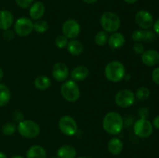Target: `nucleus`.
<instances>
[{
  "label": "nucleus",
  "mask_w": 159,
  "mask_h": 158,
  "mask_svg": "<svg viewBox=\"0 0 159 158\" xmlns=\"http://www.w3.org/2000/svg\"><path fill=\"white\" fill-rule=\"evenodd\" d=\"M124 127V119L116 112H110L102 120V128L110 135H117L122 131Z\"/></svg>",
  "instance_id": "1"
},
{
  "label": "nucleus",
  "mask_w": 159,
  "mask_h": 158,
  "mask_svg": "<svg viewBox=\"0 0 159 158\" xmlns=\"http://www.w3.org/2000/svg\"><path fill=\"white\" fill-rule=\"evenodd\" d=\"M104 72L107 80L114 83L121 81L126 75L124 65L118 60H113L107 64Z\"/></svg>",
  "instance_id": "2"
},
{
  "label": "nucleus",
  "mask_w": 159,
  "mask_h": 158,
  "mask_svg": "<svg viewBox=\"0 0 159 158\" xmlns=\"http://www.w3.org/2000/svg\"><path fill=\"white\" fill-rule=\"evenodd\" d=\"M100 24L104 31L113 33L120 29L121 21L120 17L116 13L112 12H106L101 15Z\"/></svg>",
  "instance_id": "3"
},
{
  "label": "nucleus",
  "mask_w": 159,
  "mask_h": 158,
  "mask_svg": "<svg viewBox=\"0 0 159 158\" xmlns=\"http://www.w3.org/2000/svg\"><path fill=\"white\" fill-rule=\"evenodd\" d=\"M18 133L22 136L27 139H33L35 138L40 134V126L36 122L29 119H23L20 122H19L17 125Z\"/></svg>",
  "instance_id": "4"
},
{
  "label": "nucleus",
  "mask_w": 159,
  "mask_h": 158,
  "mask_svg": "<svg viewBox=\"0 0 159 158\" xmlns=\"http://www.w3.org/2000/svg\"><path fill=\"white\" fill-rule=\"evenodd\" d=\"M61 94L68 102H76L80 97V88L75 81H66L61 87Z\"/></svg>",
  "instance_id": "5"
},
{
  "label": "nucleus",
  "mask_w": 159,
  "mask_h": 158,
  "mask_svg": "<svg viewBox=\"0 0 159 158\" xmlns=\"http://www.w3.org/2000/svg\"><path fill=\"white\" fill-rule=\"evenodd\" d=\"M152 123L147 119H139L134 125V132L140 138H148L153 133Z\"/></svg>",
  "instance_id": "6"
},
{
  "label": "nucleus",
  "mask_w": 159,
  "mask_h": 158,
  "mask_svg": "<svg viewBox=\"0 0 159 158\" xmlns=\"http://www.w3.org/2000/svg\"><path fill=\"white\" fill-rule=\"evenodd\" d=\"M34 30V23L27 17H20L14 24V32L19 37H26Z\"/></svg>",
  "instance_id": "7"
},
{
  "label": "nucleus",
  "mask_w": 159,
  "mask_h": 158,
  "mask_svg": "<svg viewBox=\"0 0 159 158\" xmlns=\"http://www.w3.org/2000/svg\"><path fill=\"white\" fill-rule=\"evenodd\" d=\"M59 129L65 136H72L78 132V125L75 120L69 116H62L58 122Z\"/></svg>",
  "instance_id": "8"
},
{
  "label": "nucleus",
  "mask_w": 159,
  "mask_h": 158,
  "mask_svg": "<svg viewBox=\"0 0 159 158\" xmlns=\"http://www.w3.org/2000/svg\"><path fill=\"white\" fill-rule=\"evenodd\" d=\"M115 103L121 108H128L131 106L135 101V94L131 90L122 89L115 95Z\"/></svg>",
  "instance_id": "9"
},
{
  "label": "nucleus",
  "mask_w": 159,
  "mask_h": 158,
  "mask_svg": "<svg viewBox=\"0 0 159 158\" xmlns=\"http://www.w3.org/2000/svg\"><path fill=\"white\" fill-rule=\"evenodd\" d=\"M81 31L80 24L75 20H66L62 25L63 35L68 39H75L79 35Z\"/></svg>",
  "instance_id": "10"
},
{
  "label": "nucleus",
  "mask_w": 159,
  "mask_h": 158,
  "mask_svg": "<svg viewBox=\"0 0 159 158\" xmlns=\"http://www.w3.org/2000/svg\"><path fill=\"white\" fill-rule=\"evenodd\" d=\"M136 23L143 29H148L153 26V15L147 10H140L135 15Z\"/></svg>",
  "instance_id": "11"
},
{
  "label": "nucleus",
  "mask_w": 159,
  "mask_h": 158,
  "mask_svg": "<svg viewBox=\"0 0 159 158\" xmlns=\"http://www.w3.org/2000/svg\"><path fill=\"white\" fill-rule=\"evenodd\" d=\"M155 38V33L150 30L144 29H135L131 34V39L136 43L141 41H145L146 43H150L153 41Z\"/></svg>",
  "instance_id": "12"
},
{
  "label": "nucleus",
  "mask_w": 159,
  "mask_h": 158,
  "mask_svg": "<svg viewBox=\"0 0 159 158\" xmlns=\"http://www.w3.org/2000/svg\"><path fill=\"white\" fill-rule=\"evenodd\" d=\"M69 74L68 66L65 64L56 63L52 68V76L57 81H64L66 80Z\"/></svg>",
  "instance_id": "13"
},
{
  "label": "nucleus",
  "mask_w": 159,
  "mask_h": 158,
  "mask_svg": "<svg viewBox=\"0 0 159 158\" xmlns=\"http://www.w3.org/2000/svg\"><path fill=\"white\" fill-rule=\"evenodd\" d=\"M141 61L148 67H153L159 63V52L155 50H148L141 54Z\"/></svg>",
  "instance_id": "14"
},
{
  "label": "nucleus",
  "mask_w": 159,
  "mask_h": 158,
  "mask_svg": "<svg viewBox=\"0 0 159 158\" xmlns=\"http://www.w3.org/2000/svg\"><path fill=\"white\" fill-rule=\"evenodd\" d=\"M45 12V6L40 2H36L33 3L30 8L29 14L32 20H38L43 17Z\"/></svg>",
  "instance_id": "15"
},
{
  "label": "nucleus",
  "mask_w": 159,
  "mask_h": 158,
  "mask_svg": "<svg viewBox=\"0 0 159 158\" xmlns=\"http://www.w3.org/2000/svg\"><path fill=\"white\" fill-rule=\"evenodd\" d=\"M107 43L112 49H120L125 43V37H124V34H122L121 33H113L109 37Z\"/></svg>",
  "instance_id": "16"
},
{
  "label": "nucleus",
  "mask_w": 159,
  "mask_h": 158,
  "mask_svg": "<svg viewBox=\"0 0 159 158\" xmlns=\"http://www.w3.org/2000/svg\"><path fill=\"white\" fill-rule=\"evenodd\" d=\"M14 17L12 12L8 10L0 11V29L6 30L12 26Z\"/></svg>",
  "instance_id": "17"
},
{
  "label": "nucleus",
  "mask_w": 159,
  "mask_h": 158,
  "mask_svg": "<svg viewBox=\"0 0 159 158\" xmlns=\"http://www.w3.org/2000/svg\"><path fill=\"white\" fill-rule=\"evenodd\" d=\"M89 69L85 66H77L71 71V77L75 81H82L89 76Z\"/></svg>",
  "instance_id": "18"
},
{
  "label": "nucleus",
  "mask_w": 159,
  "mask_h": 158,
  "mask_svg": "<svg viewBox=\"0 0 159 158\" xmlns=\"http://www.w3.org/2000/svg\"><path fill=\"white\" fill-rule=\"evenodd\" d=\"M67 49L68 51L73 56H79L82 54L83 52V45L79 40L72 39L70 41H68L67 45Z\"/></svg>",
  "instance_id": "19"
},
{
  "label": "nucleus",
  "mask_w": 159,
  "mask_h": 158,
  "mask_svg": "<svg viewBox=\"0 0 159 158\" xmlns=\"http://www.w3.org/2000/svg\"><path fill=\"white\" fill-rule=\"evenodd\" d=\"M124 144L122 141L117 137H113L108 143V150L112 154L118 155L122 152Z\"/></svg>",
  "instance_id": "20"
},
{
  "label": "nucleus",
  "mask_w": 159,
  "mask_h": 158,
  "mask_svg": "<svg viewBox=\"0 0 159 158\" xmlns=\"http://www.w3.org/2000/svg\"><path fill=\"white\" fill-rule=\"evenodd\" d=\"M58 158H75L76 156V150L71 145H64L57 150Z\"/></svg>",
  "instance_id": "21"
},
{
  "label": "nucleus",
  "mask_w": 159,
  "mask_h": 158,
  "mask_svg": "<svg viewBox=\"0 0 159 158\" xmlns=\"http://www.w3.org/2000/svg\"><path fill=\"white\" fill-rule=\"evenodd\" d=\"M47 153L43 147L34 145L30 147L26 153V158H46Z\"/></svg>",
  "instance_id": "22"
},
{
  "label": "nucleus",
  "mask_w": 159,
  "mask_h": 158,
  "mask_svg": "<svg viewBox=\"0 0 159 158\" xmlns=\"http://www.w3.org/2000/svg\"><path fill=\"white\" fill-rule=\"evenodd\" d=\"M11 99L9 88L4 84H0V107L7 105Z\"/></svg>",
  "instance_id": "23"
},
{
  "label": "nucleus",
  "mask_w": 159,
  "mask_h": 158,
  "mask_svg": "<svg viewBox=\"0 0 159 158\" xmlns=\"http://www.w3.org/2000/svg\"><path fill=\"white\" fill-rule=\"evenodd\" d=\"M51 85V79L45 75L37 77L34 80V86L39 90H46L50 88Z\"/></svg>",
  "instance_id": "24"
},
{
  "label": "nucleus",
  "mask_w": 159,
  "mask_h": 158,
  "mask_svg": "<svg viewBox=\"0 0 159 158\" xmlns=\"http://www.w3.org/2000/svg\"><path fill=\"white\" fill-rule=\"evenodd\" d=\"M109 39V35L106 31H99L95 36V43L98 46H104L107 43Z\"/></svg>",
  "instance_id": "25"
},
{
  "label": "nucleus",
  "mask_w": 159,
  "mask_h": 158,
  "mask_svg": "<svg viewBox=\"0 0 159 158\" xmlns=\"http://www.w3.org/2000/svg\"><path fill=\"white\" fill-rule=\"evenodd\" d=\"M49 28L48 22L43 20H36L35 23H34V30H35L37 33H43L46 32Z\"/></svg>",
  "instance_id": "26"
},
{
  "label": "nucleus",
  "mask_w": 159,
  "mask_h": 158,
  "mask_svg": "<svg viewBox=\"0 0 159 158\" xmlns=\"http://www.w3.org/2000/svg\"><path fill=\"white\" fill-rule=\"evenodd\" d=\"M150 96V90L146 87H141L135 93V97L140 101H145Z\"/></svg>",
  "instance_id": "27"
},
{
  "label": "nucleus",
  "mask_w": 159,
  "mask_h": 158,
  "mask_svg": "<svg viewBox=\"0 0 159 158\" xmlns=\"http://www.w3.org/2000/svg\"><path fill=\"white\" fill-rule=\"evenodd\" d=\"M17 129V126L14 122H6L2 129V132L5 136H12L16 133Z\"/></svg>",
  "instance_id": "28"
},
{
  "label": "nucleus",
  "mask_w": 159,
  "mask_h": 158,
  "mask_svg": "<svg viewBox=\"0 0 159 158\" xmlns=\"http://www.w3.org/2000/svg\"><path fill=\"white\" fill-rule=\"evenodd\" d=\"M68 43V39L64 35L57 36L55 39V45L60 49H64L67 46Z\"/></svg>",
  "instance_id": "29"
},
{
  "label": "nucleus",
  "mask_w": 159,
  "mask_h": 158,
  "mask_svg": "<svg viewBox=\"0 0 159 158\" xmlns=\"http://www.w3.org/2000/svg\"><path fill=\"white\" fill-rule=\"evenodd\" d=\"M18 6L22 9H26L32 5L34 0H15Z\"/></svg>",
  "instance_id": "30"
},
{
  "label": "nucleus",
  "mask_w": 159,
  "mask_h": 158,
  "mask_svg": "<svg viewBox=\"0 0 159 158\" xmlns=\"http://www.w3.org/2000/svg\"><path fill=\"white\" fill-rule=\"evenodd\" d=\"M133 50L134 52L136 53L137 54H142L144 51V46L141 43H135L133 45Z\"/></svg>",
  "instance_id": "31"
},
{
  "label": "nucleus",
  "mask_w": 159,
  "mask_h": 158,
  "mask_svg": "<svg viewBox=\"0 0 159 158\" xmlns=\"http://www.w3.org/2000/svg\"><path fill=\"white\" fill-rule=\"evenodd\" d=\"M3 37L6 40H11L15 37V32H14V30H12L10 29H6V30H4Z\"/></svg>",
  "instance_id": "32"
},
{
  "label": "nucleus",
  "mask_w": 159,
  "mask_h": 158,
  "mask_svg": "<svg viewBox=\"0 0 159 158\" xmlns=\"http://www.w3.org/2000/svg\"><path fill=\"white\" fill-rule=\"evenodd\" d=\"M23 114L20 111H15L12 114V118L13 120L16 122H20L21 121L23 120Z\"/></svg>",
  "instance_id": "33"
},
{
  "label": "nucleus",
  "mask_w": 159,
  "mask_h": 158,
  "mask_svg": "<svg viewBox=\"0 0 159 158\" xmlns=\"http://www.w3.org/2000/svg\"><path fill=\"white\" fill-rule=\"evenodd\" d=\"M152 77L153 81L156 85H159V67L158 68H156L155 69H154V71H152Z\"/></svg>",
  "instance_id": "34"
},
{
  "label": "nucleus",
  "mask_w": 159,
  "mask_h": 158,
  "mask_svg": "<svg viewBox=\"0 0 159 158\" xmlns=\"http://www.w3.org/2000/svg\"><path fill=\"white\" fill-rule=\"evenodd\" d=\"M149 114L148 108H141L138 111V116H140V119H146Z\"/></svg>",
  "instance_id": "35"
},
{
  "label": "nucleus",
  "mask_w": 159,
  "mask_h": 158,
  "mask_svg": "<svg viewBox=\"0 0 159 158\" xmlns=\"http://www.w3.org/2000/svg\"><path fill=\"white\" fill-rule=\"evenodd\" d=\"M153 27H154V31H155V34L159 36V18L155 22V23H154Z\"/></svg>",
  "instance_id": "36"
},
{
  "label": "nucleus",
  "mask_w": 159,
  "mask_h": 158,
  "mask_svg": "<svg viewBox=\"0 0 159 158\" xmlns=\"http://www.w3.org/2000/svg\"><path fill=\"white\" fill-rule=\"evenodd\" d=\"M152 125L153 127H155L157 129H159V116H155L153 119V122H152Z\"/></svg>",
  "instance_id": "37"
},
{
  "label": "nucleus",
  "mask_w": 159,
  "mask_h": 158,
  "mask_svg": "<svg viewBox=\"0 0 159 158\" xmlns=\"http://www.w3.org/2000/svg\"><path fill=\"white\" fill-rule=\"evenodd\" d=\"M84 2L87 3V4H93V3H95L96 2H97L98 0H82Z\"/></svg>",
  "instance_id": "38"
},
{
  "label": "nucleus",
  "mask_w": 159,
  "mask_h": 158,
  "mask_svg": "<svg viewBox=\"0 0 159 158\" xmlns=\"http://www.w3.org/2000/svg\"><path fill=\"white\" fill-rule=\"evenodd\" d=\"M124 1L125 2L128 3V4H134V3L136 2L138 0H124Z\"/></svg>",
  "instance_id": "39"
},
{
  "label": "nucleus",
  "mask_w": 159,
  "mask_h": 158,
  "mask_svg": "<svg viewBox=\"0 0 159 158\" xmlns=\"http://www.w3.org/2000/svg\"><path fill=\"white\" fill-rule=\"evenodd\" d=\"M3 77H4V72H3V70L0 68V81L2 80Z\"/></svg>",
  "instance_id": "40"
},
{
  "label": "nucleus",
  "mask_w": 159,
  "mask_h": 158,
  "mask_svg": "<svg viewBox=\"0 0 159 158\" xmlns=\"http://www.w3.org/2000/svg\"><path fill=\"white\" fill-rule=\"evenodd\" d=\"M0 158H7L6 155L2 152H0Z\"/></svg>",
  "instance_id": "41"
},
{
  "label": "nucleus",
  "mask_w": 159,
  "mask_h": 158,
  "mask_svg": "<svg viewBox=\"0 0 159 158\" xmlns=\"http://www.w3.org/2000/svg\"><path fill=\"white\" fill-rule=\"evenodd\" d=\"M11 158H24V157H23V156H19V155H16V156H12Z\"/></svg>",
  "instance_id": "42"
},
{
  "label": "nucleus",
  "mask_w": 159,
  "mask_h": 158,
  "mask_svg": "<svg viewBox=\"0 0 159 158\" xmlns=\"http://www.w3.org/2000/svg\"><path fill=\"white\" fill-rule=\"evenodd\" d=\"M78 158H88V157H85V156H80V157H78Z\"/></svg>",
  "instance_id": "43"
},
{
  "label": "nucleus",
  "mask_w": 159,
  "mask_h": 158,
  "mask_svg": "<svg viewBox=\"0 0 159 158\" xmlns=\"http://www.w3.org/2000/svg\"><path fill=\"white\" fill-rule=\"evenodd\" d=\"M51 158H58V157H57V156H53V157H51Z\"/></svg>",
  "instance_id": "44"
}]
</instances>
